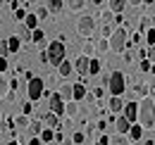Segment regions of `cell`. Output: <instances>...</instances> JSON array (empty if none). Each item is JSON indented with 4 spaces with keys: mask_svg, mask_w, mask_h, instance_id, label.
Returning a JSON list of instances; mask_svg holds the SVG:
<instances>
[{
    "mask_svg": "<svg viewBox=\"0 0 155 145\" xmlns=\"http://www.w3.org/2000/svg\"><path fill=\"white\" fill-rule=\"evenodd\" d=\"M138 119H141V126H155V102L150 98H143L141 105H138Z\"/></svg>",
    "mask_w": 155,
    "mask_h": 145,
    "instance_id": "6da1fadb",
    "label": "cell"
},
{
    "mask_svg": "<svg viewBox=\"0 0 155 145\" xmlns=\"http://www.w3.org/2000/svg\"><path fill=\"white\" fill-rule=\"evenodd\" d=\"M48 62L55 64V67H60L64 62V45H62V40H53L48 45Z\"/></svg>",
    "mask_w": 155,
    "mask_h": 145,
    "instance_id": "7a4b0ae2",
    "label": "cell"
},
{
    "mask_svg": "<svg viewBox=\"0 0 155 145\" xmlns=\"http://www.w3.org/2000/svg\"><path fill=\"white\" fill-rule=\"evenodd\" d=\"M107 88H110V93H112V95H122V93H124V88H127L124 74H122V72L110 74V79H107Z\"/></svg>",
    "mask_w": 155,
    "mask_h": 145,
    "instance_id": "3957f363",
    "label": "cell"
},
{
    "mask_svg": "<svg viewBox=\"0 0 155 145\" xmlns=\"http://www.w3.org/2000/svg\"><path fill=\"white\" fill-rule=\"evenodd\" d=\"M110 48H112L115 53H122V50L127 48V29L112 31V36H110Z\"/></svg>",
    "mask_w": 155,
    "mask_h": 145,
    "instance_id": "277c9868",
    "label": "cell"
},
{
    "mask_svg": "<svg viewBox=\"0 0 155 145\" xmlns=\"http://www.w3.org/2000/svg\"><path fill=\"white\" fill-rule=\"evenodd\" d=\"M26 93H29V100H41V95H43V79H31L29 81V88H26Z\"/></svg>",
    "mask_w": 155,
    "mask_h": 145,
    "instance_id": "5b68a950",
    "label": "cell"
},
{
    "mask_svg": "<svg viewBox=\"0 0 155 145\" xmlns=\"http://www.w3.org/2000/svg\"><path fill=\"white\" fill-rule=\"evenodd\" d=\"M93 29H96V21H93V17H81L77 24V31L81 34V36H91L93 34Z\"/></svg>",
    "mask_w": 155,
    "mask_h": 145,
    "instance_id": "8992f818",
    "label": "cell"
},
{
    "mask_svg": "<svg viewBox=\"0 0 155 145\" xmlns=\"http://www.w3.org/2000/svg\"><path fill=\"white\" fill-rule=\"evenodd\" d=\"M50 112L58 114V117L64 114V100L60 98V93H53V95H50Z\"/></svg>",
    "mask_w": 155,
    "mask_h": 145,
    "instance_id": "52a82bcc",
    "label": "cell"
},
{
    "mask_svg": "<svg viewBox=\"0 0 155 145\" xmlns=\"http://www.w3.org/2000/svg\"><path fill=\"white\" fill-rule=\"evenodd\" d=\"M124 117H127L129 124L136 121V117H138V105H136V102H127V105H124Z\"/></svg>",
    "mask_w": 155,
    "mask_h": 145,
    "instance_id": "ba28073f",
    "label": "cell"
},
{
    "mask_svg": "<svg viewBox=\"0 0 155 145\" xmlns=\"http://www.w3.org/2000/svg\"><path fill=\"white\" fill-rule=\"evenodd\" d=\"M115 128H117V133L122 136V133H129L131 124L127 121V117H117V119H115Z\"/></svg>",
    "mask_w": 155,
    "mask_h": 145,
    "instance_id": "9c48e42d",
    "label": "cell"
},
{
    "mask_svg": "<svg viewBox=\"0 0 155 145\" xmlns=\"http://www.w3.org/2000/svg\"><path fill=\"white\" fill-rule=\"evenodd\" d=\"M88 62H91V60H88L86 55H81V57L77 60V64H74V67L79 69V74H88Z\"/></svg>",
    "mask_w": 155,
    "mask_h": 145,
    "instance_id": "30bf717a",
    "label": "cell"
},
{
    "mask_svg": "<svg viewBox=\"0 0 155 145\" xmlns=\"http://www.w3.org/2000/svg\"><path fill=\"white\" fill-rule=\"evenodd\" d=\"M110 109H112V112H122V109H124V100H122V95H112V100H110Z\"/></svg>",
    "mask_w": 155,
    "mask_h": 145,
    "instance_id": "8fae6325",
    "label": "cell"
},
{
    "mask_svg": "<svg viewBox=\"0 0 155 145\" xmlns=\"http://www.w3.org/2000/svg\"><path fill=\"white\" fill-rule=\"evenodd\" d=\"M72 91H74V100H84V98H86V88H84V86H81V83H77V86H72Z\"/></svg>",
    "mask_w": 155,
    "mask_h": 145,
    "instance_id": "7c38bea8",
    "label": "cell"
},
{
    "mask_svg": "<svg viewBox=\"0 0 155 145\" xmlns=\"http://www.w3.org/2000/svg\"><path fill=\"white\" fill-rule=\"evenodd\" d=\"M24 26L34 31V29L38 26V17H36V14H26V19H24Z\"/></svg>",
    "mask_w": 155,
    "mask_h": 145,
    "instance_id": "4fadbf2b",
    "label": "cell"
},
{
    "mask_svg": "<svg viewBox=\"0 0 155 145\" xmlns=\"http://www.w3.org/2000/svg\"><path fill=\"white\" fill-rule=\"evenodd\" d=\"M7 48H10V53H17L21 48V40H19V36H12L10 40H7Z\"/></svg>",
    "mask_w": 155,
    "mask_h": 145,
    "instance_id": "5bb4252c",
    "label": "cell"
},
{
    "mask_svg": "<svg viewBox=\"0 0 155 145\" xmlns=\"http://www.w3.org/2000/svg\"><path fill=\"white\" fill-rule=\"evenodd\" d=\"M43 121H45V124H48L50 128H55V126H58V114H53V112H48V114L43 117Z\"/></svg>",
    "mask_w": 155,
    "mask_h": 145,
    "instance_id": "9a60e30c",
    "label": "cell"
},
{
    "mask_svg": "<svg viewBox=\"0 0 155 145\" xmlns=\"http://www.w3.org/2000/svg\"><path fill=\"white\" fill-rule=\"evenodd\" d=\"M129 136H131L134 140H138V138L143 136V126H138V124H134V126L129 128Z\"/></svg>",
    "mask_w": 155,
    "mask_h": 145,
    "instance_id": "2e32d148",
    "label": "cell"
},
{
    "mask_svg": "<svg viewBox=\"0 0 155 145\" xmlns=\"http://www.w3.org/2000/svg\"><path fill=\"white\" fill-rule=\"evenodd\" d=\"M124 5H127V0H110V10L112 12H122Z\"/></svg>",
    "mask_w": 155,
    "mask_h": 145,
    "instance_id": "e0dca14e",
    "label": "cell"
},
{
    "mask_svg": "<svg viewBox=\"0 0 155 145\" xmlns=\"http://www.w3.org/2000/svg\"><path fill=\"white\" fill-rule=\"evenodd\" d=\"M60 98H62V100H69V98H74L72 86H62V88H60Z\"/></svg>",
    "mask_w": 155,
    "mask_h": 145,
    "instance_id": "ac0fdd59",
    "label": "cell"
},
{
    "mask_svg": "<svg viewBox=\"0 0 155 145\" xmlns=\"http://www.w3.org/2000/svg\"><path fill=\"white\" fill-rule=\"evenodd\" d=\"M58 72H60V76H69V74H72V64L64 60V62H62V64L58 67Z\"/></svg>",
    "mask_w": 155,
    "mask_h": 145,
    "instance_id": "d6986e66",
    "label": "cell"
},
{
    "mask_svg": "<svg viewBox=\"0 0 155 145\" xmlns=\"http://www.w3.org/2000/svg\"><path fill=\"white\" fill-rule=\"evenodd\" d=\"M64 114H69V117H77V114H79V105H77V102H69V105H64Z\"/></svg>",
    "mask_w": 155,
    "mask_h": 145,
    "instance_id": "ffe728a7",
    "label": "cell"
},
{
    "mask_svg": "<svg viewBox=\"0 0 155 145\" xmlns=\"http://www.w3.org/2000/svg\"><path fill=\"white\" fill-rule=\"evenodd\" d=\"M62 10V0H48V12H60Z\"/></svg>",
    "mask_w": 155,
    "mask_h": 145,
    "instance_id": "44dd1931",
    "label": "cell"
},
{
    "mask_svg": "<svg viewBox=\"0 0 155 145\" xmlns=\"http://www.w3.org/2000/svg\"><path fill=\"white\" fill-rule=\"evenodd\" d=\"M96 50H98V53H107V50H110V40H107V38H103V40H98Z\"/></svg>",
    "mask_w": 155,
    "mask_h": 145,
    "instance_id": "7402d4cb",
    "label": "cell"
},
{
    "mask_svg": "<svg viewBox=\"0 0 155 145\" xmlns=\"http://www.w3.org/2000/svg\"><path fill=\"white\" fill-rule=\"evenodd\" d=\"M43 38H45V34H43L41 29H34V31H31V40H34V43H43Z\"/></svg>",
    "mask_w": 155,
    "mask_h": 145,
    "instance_id": "603a6c76",
    "label": "cell"
},
{
    "mask_svg": "<svg viewBox=\"0 0 155 145\" xmlns=\"http://www.w3.org/2000/svg\"><path fill=\"white\" fill-rule=\"evenodd\" d=\"M100 72V62H98V60H91V62H88V74H98Z\"/></svg>",
    "mask_w": 155,
    "mask_h": 145,
    "instance_id": "cb8c5ba5",
    "label": "cell"
},
{
    "mask_svg": "<svg viewBox=\"0 0 155 145\" xmlns=\"http://www.w3.org/2000/svg\"><path fill=\"white\" fill-rule=\"evenodd\" d=\"M146 40H148V45H150V48H155V29H153V26L148 29V34H146Z\"/></svg>",
    "mask_w": 155,
    "mask_h": 145,
    "instance_id": "d4e9b609",
    "label": "cell"
},
{
    "mask_svg": "<svg viewBox=\"0 0 155 145\" xmlns=\"http://www.w3.org/2000/svg\"><path fill=\"white\" fill-rule=\"evenodd\" d=\"M41 138H43V140L48 143V140H53V138H55V133H53L50 128H43V131H41Z\"/></svg>",
    "mask_w": 155,
    "mask_h": 145,
    "instance_id": "484cf974",
    "label": "cell"
},
{
    "mask_svg": "<svg viewBox=\"0 0 155 145\" xmlns=\"http://www.w3.org/2000/svg\"><path fill=\"white\" fill-rule=\"evenodd\" d=\"M7 88H10V83H7V81L2 79V74H0V98H2L5 93H7Z\"/></svg>",
    "mask_w": 155,
    "mask_h": 145,
    "instance_id": "4316f807",
    "label": "cell"
},
{
    "mask_svg": "<svg viewBox=\"0 0 155 145\" xmlns=\"http://www.w3.org/2000/svg\"><path fill=\"white\" fill-rule=\"evenodd\" d=\"M84 5H86V0H69V7L72 10H81Z\"/></svg>",
    "mask_w": 155,
    "mask_h": 145,
    "instance_id": "83f0119b",
    "label": "cell"
},
{
    "mask_svg": "<svg viewBox=\"0 0 155 145\" xmlns=\"http://www.w3.org/2000/svg\"><path fill=\"white\" fill-rule=\"evenodd\" d=\"M19 40H31V29H21V34H19Z\"/></svg>",
    "mask_w": 155,
    "mask_h": 145,
    "instance_id": "f1b7e54d",
    "label": "cell"
},
{
    "mask_svg": "<svg viewBox=\"0 0 155 145\" xmlns=\"http://www.w3.org/2000/svg\"><path fill=\"white\" fill-rule=\"evenodd\" d=\"M110 145H127V140L122 136H115V138H110Z\"/></svg>",
    "mask_w": 155,
    "mask_h": 145,
    "instance_id": "f546056e",
    "label": "cell"
},
{
    "mask_svg": "<svg viewBox=\"0 0 155 145\" xmlns=\"http://www.w3.org/2000/svg\"><path fill=\"white\" fill-rule=\"evenodd\" d=\"M93 50H96V48H93V43H84V55H86V57H88V55H93Z\"/></svg>",
    "mask_w": 155,
    "mask_h": 145,
    "instance_id": "4dcf8cb0",
    "label": "cell"
},
{
    "mask_svg": "<svg viewBox=\"0 0 155 145\" xmlns=\"http://www.w3.org/2000/svg\"><path fill=\"white\" fill-rule=\"evenodd\" d=\"M36 17L45 19V17H48V7H38V10H36Z\"/></svg>",
    "mask_w": 155,
    "mask_h": 145,
    "instance_id": "1f68e13d",
    "label": "cell"
},
{
    "mask_svg": "<svg viewBox=\"0 0 155 145\" xmlns=\"http://www.w3.org/2000/svg\"><path fill=\"white\" fill-rule=\"evenodd\" d=\"M29 131H31V133H41V131H43V128H41V121H34V124L29 126Z\"/></svg>",
    "mask_w": 155,
    "mask_h": 145,
    "instance_id": "d6a6232c",
    "label": "cell"
},
{
    "mask_svg": "<svg viewBox=\"0 0 155 145\" xmlns=\"http://www.w3.org/2000/svg\"><path fill=\"white\" fill-rule=\"evenodd\" d=\"M146 93H148V88H146L143 83H138V86H136V95H146Z\"/></svg>",
    "mask_w": 155,
    "mask_h": 145,
    "instance_id": "836d02e7",
    "label": "cell"
},
{
    "mask_svg": "<svg viewBox=\"0 0 155 145\" xmlns=\"http://www.w3.org/2000/svg\"><path fill=\"white\" fill-rule=\"evenodd\" d=\"M141 69H143V72H150V69H153V67H150V60H143V62H141Z\"/></svg>",
    "mask_w": 155,
    "mask_h": 145,
    "instance_id": "e575fe53",
    "label": "cell"
},
{
    "mask_svg": "<svg viewBox=\"0 0 155 145\" xmlns=\"http://www.w3.org/2000/svg\"><path fill=\"white\" fill-rule=\"evenodd\" d=\"M81 143H84V133L77 131V133H74V145H81Z\"/></svg>",
    "mask_w": 155,
    "mask_h": 145,
    "instance_id": "d590c367",
    "label": "cell"
},
{
    "mask_svg": "<svg viewBox=\"0 0 155 145\" xmlns=\"http://www.w3.org/2000/svg\"><path fill=\"white\" fill-rule=\"evenodd\" d=\"M7 53H10V48H7V43H0V57H5Z\"/></svg>",
    "mask_w": 155,
    "mask_h": 145,
    "instance_id": "8d00e7d4",
    "label": "cell"
},
{
    "mask_svg": "<svg viewBox=\"0 0 155 145\" xmlns=\"http://www.w3.org/2000/svg\"><path fill=\"white\" fill-rule=\"evenodd\" d=\"M15 17L21 21V19H26V12H24V10H15Z\"/></svg>",
    "mask_w": 155,
    "mask_h": 145,
    "instance_id": "74e56055",
    "label": "cell"
},
{
    "mask_svg": "<svg viewBox=\"0 0 155 145\" xmlns=\"http://www.w3.org/2000/svg\"><path fill=\"white\" fill-rule=\"evenodd\" d=\"M17 124H19V126L24 128V126H26V124H29V119H26V117H24V114H21L19 119H17Z\"/></svg>",
    "mask_w": 155,
    "mask_h": 145,
    "instance_id": "f35d334b",
    "label": "cell"
},
{
    "mask_svg": "<svg viewBox=\"0 0 155 145\" xmlns=\"http://www.w3.org/2000/svg\"><path fill=\"white\" fill-rule=\"evenodd\" d=\"M5 69H7V60H5V57H0V74L5 72Z\"/></svg>",
    "mask_w": 155,
    "mask_h": 145,
    "instance_id": "ab89813d",
    "label": "cell"
},
{
    "mask_svg": "<svg viewBox=\"0 0 155 145\" xmlns=\"http://www.w3.org/2000/svg\"><path fill=\"white\" fill-rule=\"evenodd\" d=\"M103 36L110 38V36H112V29H110V26H103Z\"/></svg>",
    "mask_w": 155,
    "mask_h": 145,
    "instance_id": "60d3db41",
    "label": "cell"
},
{
    "mask_svg": "<svg viewBox=\"0 0 155 145\" xmlns=\"http://www.w3.org/2000/svg\"><path fill=\"white\" fill-rule=\"evenodd\" d=\"M110 19H112V10L110 12H103V21H110Z\"/></svg>",
    "mask_w": 155,
    "mask_h": 145,
    "instance_id": "b9f144b4",
    "label": "cell"
},
{
    "mask_svg": "<svg viewBox=\"0 0 155 145\" xmlns=\"http://www.w3.org/2000/svg\"><path fill=\"white\" fill-rule=\"evenodd\" d=\"M21 112H24V114H29V112H31V102H24V107H21Z\"/></svg>",
    "mask_w": 155,
    "mask_h": 145,
    "instance_id": "7bdbcfd3",
    "label": "cell"
},
{
    "mask_svg": "<svg viewBox=\"0 0 155 145\" xmlns=\"http://www.w3.org/2000/svg\"><path fill=\"white\" fill-rule=\"evenodd\" d=\"M146 55H148V57H150V60L155 62V48H150V50H146Z\"/></svg>",
    "mask_w": 155,
    "mask_h": 145,
    "instance_id": "ee69618b",
    "label": "cell"
},
{
    "mask_svg": "<svg viewBox=\"0 0 155 145\" xmlns=\"http://www.w3.org/2000/svg\"><path fill=\"white\" fill-rule=\"evenodd\" d=\"M124 60H127V62H131V60H134V53H131V50H129V53H124Z\"/></svg>",
    "mask_w": 155,
    "mask_h": 145,
    "instance_id": "f6af8a7d",
    "label": "cell"
},
{
    "mask_svg": "<svg viewBox=\"0 0 155 145\" xmlns=\"http://www.w3.org/2000/svg\"><path fill=\"white\" fill-rule=\"evenodd\" d=\"M98 145H110V138H107V136H103V138H100V143Z\"/></svg>",
    "mask_w": 155,
    "mask_h": 145,
    "instance_id": "bcb514c9",
    "label": "cell"
},
{
    "mask_svg": "<svg viewBox=\"0 0 155 145\" xmlns=\"http://www.w3.org/2000/svg\"><path fill=\"white\" fill-rule=\"evenodd\" d=\"M127 2H131V5H136V7H138V5L143 2V0H127Z\"/></svg>",
    "mask_w": 155,
    "mask_h": 145,
    "instance_id": "7dc6e473",
    "label": "cell"
},
{
    "mask_svg": "<svg viewBox=\"0 0 155 145\" xmlns=\"http://www.w3.org/2000/svg\"><path fill=\"white\" fill-rule=\"evenodd\" d=\"M29 145H41V140H38V138H31V143H29Z\"/></svg>",
    "mask_w": 155,
    "mask_h": 145,
    "instance_id": "c3c4849f",
    "label": "cell"
},
{
    "mask_svg": "<svg viewBox=\"0 0 155 145\" xmlns=\"http://www.w3.org/2000/svg\"><path fill=\"white\" fill-rule=\"evenodd\" d=\"M150 24H153V29H155V17H153V19H150Z\"/></svg>",
    "mask_w": 155,
    "mask_h": 145,
    "instance_id": "681fc988",
    "label": "cell"
},
{
    "mask_svg": "<svg viewBox=\"0 0 155 145\" xmlns=\"http://www.w3.org/2000/svg\"><path fill=\"white\" fill-rule=\"evenodd\" d=\"M93 2H96V5H100V2H103V0H93Z\"/></svg>",
    "mask_w": 155,
    "mask_h": 145,
    "instance_id": "f907efd6",
    "label": "cell"
},
{
    "mask_svg": "<svg viewBox=\"0 0 155 145\" xmlns=\"http://www.w3.org/2000/svg\"><path fill=\"white\" fill-rule=\"evenodd\" d=\"M7 145H19V143H15V140H12V143H7Z\"/></svg>",
    "mask_w": 155,
    "mask_h": 145,
    "instance_id": "816d5d0a",
    "label": "cell"
},
{
    "mask_svg": "<svg viewBox=\"0 0 155 145\" xmlns=\"http://www.w3.org/2000/svg\"><path fill=\"white\" fill-rule=\"evenodd\" d=\"M0 2H12V0H0Z\"/></svg>",
    "mask_w": 155,
    "mask_h": 145,
    "instance_id": "f5cc1de1",
    "label": "cell"
},
{
    "mask_svg": "<svg viewBox=\"0 0 155 145\" xmlns=\"http://www.w3.org/2000/svg\"><path fill=\"white\" fill-rule=\"evenodd\" d=\"M143 2H155V0H143Z\"/></svg>",
    "mask_w": 155,
    "mask_h": 145,
    "instance_id": "db71d44e",
    "label": "cell"
}]
</instances>
